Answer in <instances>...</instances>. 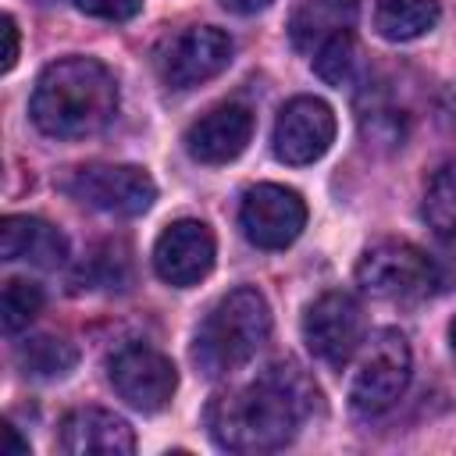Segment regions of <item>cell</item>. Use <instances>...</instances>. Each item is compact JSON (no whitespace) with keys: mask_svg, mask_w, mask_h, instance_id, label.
<instances>
[{"mask_svg":"<svg viewBox=\"0 0 456 456\" xmlns=\"http://www.w3.org/2000/svg\"><path fill=\"white\" fill-rule=\"evenodd\" d=\"M271 4H274V0H221V7L235 11V14H256V11L271 7Z\"/></svg>","mask_w":456,"mask_h":456,"instance_id":"25","label":"cell"},{"mask_svg":"<svg viewBox=\"0 0 456 456\" xmlns=\"http://www.w3.org/2000/svg\"><path fill=\"white\" fill-rule=\"evenodd\" d=\"M232 53L235 43L228 32L214 25H189L164 43L157 53V71L167 89H192L221 75L232 64Z\"/></svg>","mask_w":456,"mask_h":456,"instance_id":"7","label":"cell"},{"mask_svg":"<svg viewBox=\"0 0 456 456\" xmlns=\"http://www.w3.org/2000/svg\"><path fill=\"white\" fill-rule=\"evenodd\" d=\"M64 189L78 203L103 210V214H121V217L146 214L157 200L153 178L135 164H86L71 171Z\"/></svg>","mask_w":456,"mask_h":456,"instance_id":"6","label":"cell"},{"mask_svg":"<svg viewBox=\"0 0 456 456\" xmlns=\"http://www.w3.org/2000/svg\"><path fill=\"white\" fill-rule=\"evenodd\" d=\"M274 157L281 164H314L317 157L328 153V146L335 142V114L324 100L317 96H296L278 110L274 121Z\"/></svg>","mask_w":456,"mask_h":456,"instance_id":"11","label":"cell"},{"mask_svg":"<svg viewBox=\"0 0 456 456\" xmlns=\"http://www.w3.org/2000/svg\"><path fill=\"white\" fill-rule=\"evenodd\" d=\"M39 310H43V289H39L36 281H28V278H11V281L4 285L0 314H4V331H7V335L28 328Z\"/></svg>","mask_w":456,"mask_h":456,"instance_id":"21","label":"cell"},{"mask_svg":"<svg viewBox=\"0 0 456 456\" xmlns=\"http://www.w3.org/2000/svg\"><path fill=\"white\" fill-rule=\"evenodd\" d=\"M75 7L103 21H128L142 11V0H75Z\"/></svg>","mask_w":456,"mask_h":456,"instance_id":"23","label":"cell"},{"mask_svg":"<svg viewBox=\"0 0 456 456\" xmlns=\"http://www.w3.org/2000/svg\"><path fill=\"white\" fill-rule=\"evenodd\" d=\"M110 385L132 410L157 413L171 403V395L178 388V370L160 349H153L146 342H132L114 353Z\"/></svg>","mask_w":456,"mask_h":456,"instance_id":"9","label":"cell"},{"mask_svg":"<svg viewBox=\"0 0 456 456\" xmlns=\"http://www.w3.org/2000/svg\"><path fill=\"white\" fill-rule=\"evenodd\" d=\"M214 256H217L214 232L203 221L182 217V221H171L157 235L153 271L160 274V281H167L175 289H189V285H200L210 274Z\"/></svg>","mask_w":456,"mask_h":456,"instance_id":"12","label":"cell"},{"mask_svg":"<svg viewBox=\"0 0 456 456\" xmlns=\"http://www.w3.org/2000/svg\"><path fill=\"white\" fill-rule=\"evenodd\" d=\"M89 264H93V271H96L93 281H96L100 289H125L128 278H132V274H125V271L118 274V267H128V249H125L121 242H107Z\"/></svg>","mask_w":456,"mask_h":456,"instance_id":"22","label":"cell"},{"mask_svg":"<svg viewBox=\"0 0 456 456\" xmlns=\"http://www.w3.org/2000/svg\"><path fill=\"white\" fill-rule=\"evenodd\" d=\"M239 224L253 246L285 249L289 242L299 239V232L306 224V203L296 189L264 182V185L246 189V196L239 203Z\"/></svg>","mask_w":456,"mask_h":456,"instance_id":"10","label":"cell"},{"mask_svg":"<svg viewBox=\"0 0 456 456\" xmlns=\"http://www.w3.org/2000/svg\"><path fill=\"white\" fill-rule=\"evenodd\" d=\"M57 445L71 456L86 452H107V456H128L135 452V431L128 428L125 417L100 410V406H78L64 413Z\"/></svg>","mask_w":456,"mask_h":456,"instance_id":"14","label":"cell"},{"mask_svg":"<svg viewBox=\"0 0 456 456\" xmlns=\"http://www.w3.org/2000/svg\"><path fill=\"white\" fill-rule=\"evenodd\" d=\"M303 342L306 349L328 363L346 367L363 342V310L349 292H324L303 314Z\"/></svg>","mask_w":456,"mask_h":456,"instance_id":"8","label":"cell"},{"mask_svg":"<svg viewBox=\"0 0 456 456\" xmlns=\"http://www.w3.org/2000/svg\"><path fill=\"white\" fill-rule=\"evenodd\" d=\"M314 68L328 86H349L360 71V46H356L353 32H342V36L328 39L314 53Z\"/></svg>","mask_w":456,"mask_h":456,"instance_id":"20","label":"cell"},{"mask_svg":"<svg viewBox=\"0 0 456 456\" xmlns=\"http://www.w3.org/2000/svg\"><path fill=\"white\" fill-rule=\"evenodd\" d=\"M449 342H452V356H456V317H452V324H449Z\"/></svg>","mask_w":456,"mask_h":456,"instance_id":"27","label":"cell"},{"mask_svg":"<svg viewBox=\"0 0 456 456\" xmlns=\"http://www.w3.org/2000/svg\"><path fill=\"white\" fill-rule=\"evenodd\" d=\"M271 335V306L256 289L224 292L196 328L192 363L207 378H228L242 370Z\"/></svg>","mask_w":456,"mask_h":456,"instance_id":"3","label":"cell"},{"mask_svg":"<svg viewBox=\"0 0 456 456\" xmlns=\"http://www.w3.org/2000/svg\"><path fill=\"white\" fill-rule=\"evenodd\" d=\"M253 139V110L242 103H217L185 128V153L200 164H228Z\"/></svg>","mask_w":456,"mask_h":456,"instance_id":"13","label":"cell"},{"mask_svg":"<svg viewBox=\"0 0 456 456\" xmlns=\"http://www.w3.org/2000/svg\"><path fill=\"white\" fill-rule=\"evenodd\" d=\"M321 410L324 403L314 378L299 363L281 360L249 385L217 392L207 406V431L228 452H274Z\"/></svg>","mask_w":456,"mask_h":456,"instance_id":"1","label":"cell"},{"mask_svg":"<svg viewBox=\"0 0 456 456\" xmlns=\"http://www.w3.org/2000/svg\"><path fill=\"white\" fill-rule=\"evenodd\" d=\"M356 281L367 296L385 303H420L445 285L438 260L399 239L374 242L356 264Z\"/></svg>","mask_w":456,"mask_h":456,"instance_id":"4","label":"cell"},{"mask_svg":"<svg viewBox=\"0 0 456 456\" xmlns=\"http://www.w3.org/2000/svg\"><path fill=\"white\" fill-rule=\"evenodd\" d=\"M14 360L28 378H64L78 363V349L53 335H32L14 346Z\"/></svg>","mask_w":456,"mask_h":456,"instance_id":"18","label":"cell"},{"mask_svg":"<svg viewBox=\"0 0 456 456\" xmlns=\"http://www.w3.org/2000/svg\"><path fill=\"white\" fill-rule=\"evenodd\" d=\"M420 214L438 239L456 246V160H449L435 171V178L428 182Z\"/></svg>","mask_w":456,"mask_h":456,"instance_id":"19","label":"cell"},{"mask_svg":"<svg viewBox=\"0 0 456 456\" xmlns=\"http://www.w3.org/2000/svg\"><path fill=\"white\" fill-rule=\"evenodd\" d=\"M360 18V0H303L289 18V39L303 53H317L328 39L349 32Z\"/></svg>","mask_w":456,"mask_h":456,"instance_id":"16","label":"cell"},{"mask_svg":"<svg viewBox=\"0 0 456 456\" xmlns=\"http://www.w3.org/2000/svg\"><path fill=\"white\" fill-rule=\"evenodd\" d=\"M4 442H7V456H25L28 452V442H21L14 428H4Z\"/></svg>","mask_w":456,"mask_h":456,"instance_id":"26","label":"cell"},{"mask_svg":"<svg viewBox=\"0 0 456 456\" xmlns=\"http://www.w3.org/2000/svg\"><path fill=\"white\" fill-rule=\"evenodd\" d=\"M413 356L410 342L395 328H378L360 342V356L349 378V406L360 417L388 413L410 385Z\"/></svg>","mask_w":456,"mask_h":456,"instance_id":"5","label":"cell"},{"mask_svg":"<svg viewBox=\"0 0 456 456\" xmlns=\"http://www.w3.org/2000/svg\"><path fill=\"white\" fill-rule=\"evenodd\" d=\"M28 114L50 139H86L103 132L118 114V82L93 57H64L43 68Z\"/></svg>","mask_w":456,"mask_h":456,"instance_id":"2","label":"cell"},{"mask_svg":"<svg viewBox=\"0 0 456 456\" xmlns=\"http://www.w3.org/2000/svg\"><path fill=\"white\" fill-rule=\"evenodd\" d=\"M14 61H18V21L11 14H4V61H0V68L11 71Z\"/></svg>","mask_w":456,"mask_h":456,"instance_id":"24","label":"cell"},{"mask_svg":"<svg viewBox=\"0 0 456 456\" xmlns=\"http://www.w3.org/2000/svg\"><path fill=\"white\" fill-rule=\"evenodd\" d=\"M438 0H378L374 7V28L392 43L420 39L438 25Z\"/></svg>","mask_w":456,"mask_h":456,"instance_id":"17","label":"cell"},{"mask_svg":"<svg viewBox=\"0 0 456 456\" xmlns=\"http://www.w3.org/2000/svg\"><path fill=\"white\" fill-rule=\"evenodd\" d=\"M0 256L28 260L36 267H61L68 260V239L43 217L7 214L0 224Z\"/></svg>","mask_w":456,"mask_h":456,"instance_id":"15","label":"cell"}]
</instances>
